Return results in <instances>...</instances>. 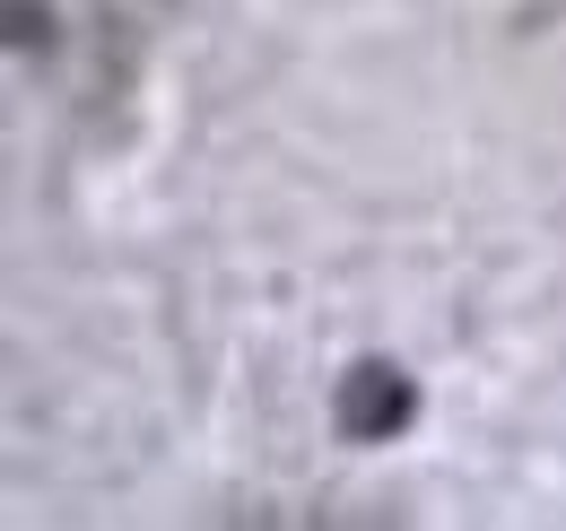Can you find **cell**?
I'll return each instance as SVG.
<instances>
[{
    "label": "cell",
    "instance_id": "2",
    "mask_svg": "<svg viewBox=\"0 0 566 531\" xmlns=\"http://www.w3.org/2000/svg\"><path fill=\"white\" fill-rule=\"evenodd\" d=\"M9 44H18V53H35V44L53 53V9H44V0H9Z\"/></svg>",
    "mask_w": 566,
    "mask_h": 531
},
{
    "label": "cell",
    "instance_id": "1",
    "mask_svg": "<svg viewBox=\"0 0 566 531\" xmlns=\"http://www.w3.org/2000/svg\"><path fill=\"white\" fill-rule=\"evenodd\" d=\"M332 418H340L349 445H392V436H410V418H419L410 366H392V357H357L349 375H340V393H332Z\"/></svg>",
    "mask_w": 566,
    "mask_h": 531
}]
</instances>
